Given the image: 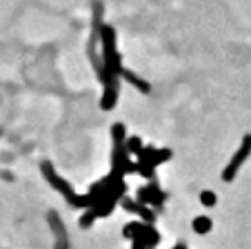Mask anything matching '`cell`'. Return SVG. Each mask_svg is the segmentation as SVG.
<instances>
[{
  "label": "cell",
  "instance_id": "obj_4",
  "mask_svg": "<svg viewBox=\"0 0 251 249\" xmlns=\"http://www.w3.org/2000/svg\"><path fill=\"white\" fill-rule=\"evenodd\" d=\"M176 249H185V247H176Z\"/></svg>",
  "mask_w": 251,
  "mask_h": 249
},
{
  "label": "cell",
  "instance_id": "obj_1",
  "mask_svg": "<svg viewBox=\"0 0 251 249\" xmlns=\"http://www.w3.org/2000/svg\"><path fill=\"white\" fill-rule=\"evenodd\" d=\"M249 154H251V136H247V138H245V142H242V147L238 149V154L233 156V160L229 163V167L223 171V178H225V180H231V178H233V174L238 171V167L242 165V160H245Z\"/></svg>",
  "mask_w": 251,
  "mask_h": 249
},
{
  "label": "cell",
  "instance_id": "obj_3",
  "mask_svg": "<svg viewBox=\"0 0 251 249\" xmlns=\"http://www.w3.org/2000/svg\"><path fill=\"white\" fill-rule=\"evenodd\" d=\"M202 202L204 205H213V202H216V196H213L211 192H204L202 194Z\"/></svg>",
  "mask_w": 251,
  "mask_h": 249
},
{
  "label": "cell",
  "instance_id": "obj_2",
  "mask_svg": "<svg viewBox=\"0 0 251 249\" xmlns=\"http://www.w3.org/2000/svg\"><path fill=\"white\" fill-rule=\"evenodd\" d=\"M194 227H196L198 231H202V234H204V231L209 229V221H207V218H200V221L194 222Z\"/></svg>",
  "mask_w": 251,
  "mask_h": 249
}]
</instances>
